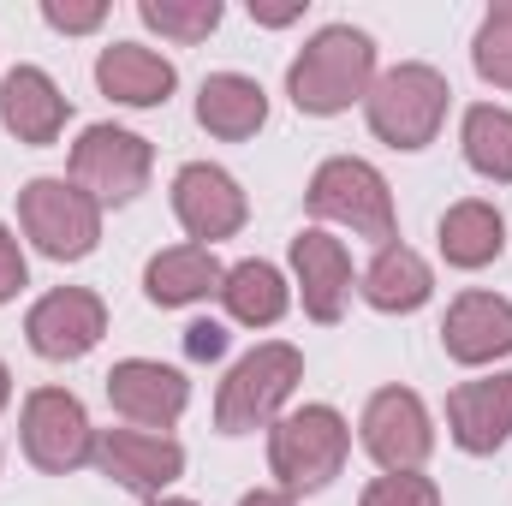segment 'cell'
<instances>
[{
    "mask_svg": "<svg viewBox=\"0 0 512 506\" xmlns=\"http://www.w3.org/2000/svg\"><path fill=\"white\" fill-rule=\"evenodd\" d=\"M376 84V42L352 24H328L304 42V54L286 66V96L298 114H346Z\"/></svg>",
    "mask_w": 512,
    "mask_h": 506,
    "instance_id": "6da1fadb",
    "label": "cell"
},
{
    "mask_svg": "<svg viewBox=\"0 0 512 506\" xmlns=\"http://www.w3.org/2000/svg\"><path fill=\"white\" fill-rule=\"evenodd\" d=\"M352 429L334 405H298L268 423V471L286 495H316L346 471Z\"/></svg>",
    "mask_w": 512,
    "mask_h": 506,
    "instance_id": "7a4b0ae2",
    "label": "cell"
},
{
    "mask_svg": "<svg viewBox=\"0 0 512 506\" xmlns=\"http://www.w3.org/2000/svg\"><path fill=\"white\" fill-rule=\"evenodd\" d=\"M298 381H304V352L286 346V340H262L221 381V393H215V429L221 435L268 429L286 411V399L298 393Z\"/></svg>",
    "mask_w": 512,
    "mask_h": 506,
    "instance_id": "3957f363",
    "label": "cell"
},
{
    "mask_svg": "<svg viewBox=\"0 0 512 506\" xmlns=\"http://www.w3.org/2000/svg\"><path fill=\"white\" fill-rule=\"evenodd\" d=\"M447 78L423 60H405L382 72L364 96V114H370V131L382 137L387 149H429L441 137V120H447Z\"/></svg>",
    "mask_w": 512,
    "mask_h": 506,
    "instance_id": "277c9868",
    "label": "cell"
},
{
    "mask_svg": "<svg viewBox=\"0 0 512 506\" xmlns=\"http://www.w3.org/2000/svg\"><path fill=\"white\" fill-rule=\"evenodd\" d=\"M304 203H310L316 221H334V227H346V233H358V239H376V245H393V233H399L387 179L370 161H358V155L322 161V167L310 173Z\"/></svg>",
    "mask_w": 512,
    "mask_h": 506,
    "instance_id": "5b68a950",
    "label": "cell"
},
{
    "mask_svg": "<svg viewBox=\"0 0 512 506\" xmlns=\"http://www.w3.org/2000/svg\"><path fill=\"white\" fill-rule=\"evenodd\" d=\"M18 227L42 256L78 262L102 239V203L90 191H78L72 179H30L18 191Z\"/></svg>",
    "mask_w": 512,
    "mask_h": 506,
    "instance_id": "8992f818",
    "label": "cell"
},
{
    "mask_svg": "<svg viewBox=\"0 0 512 506\" xmlns=\"http://www.w3.org/2000/svg\"><path fill=\"white\" fill-rule=\"evenodd\" d=\"M18 435H24V453L36 471L48 477H66L78 465L96 459V429H90V411L78 393L66 387H36L18 411Z\"/></svg>",
    "mask_w": 512,
    "mask_h": 506,
    "instance_id": "52a82bcc",
    "label": "cell"
},
{
    "mask_svg": "<svg viewBox=\"0 0 512 506\" xmlns=\"http://www.w3.org/2000/svg\"><path fill=\"white\" fill-rule=\"evenodd\" d=\"M149 173H155V149H149V137L126 126H90L72 143V185L90 191L102 209L131 203L149 185Z\"/></svg>",
    "mask_w": 512,
    "mask_h": 506,
    "instance_id": "ba28073f",
    "label": "cell"
},
{
    "mask_svg": "<svg viewBox=\"0 0 512 506\" xmlns=\"http://www.w3.org/2000/svg\"><path fill=\"white\" fill-rule=\"evenodd\" d=\"M102 334H108V304H102L90 286H54V292H42V298L30 304V316H24V340H30V352L48 358V364H72V358L96 352Z\"/></svg>",
    "mask_w": 512,
    "mask_h": 506,
    "instance_id": "9c48e42d",
    "label": "cell"
},
{
    "mask_svg": "<svg viewBox=\"0 0 512 506\" xmlns=\"http://www.w3.org/2000/svg\"><path fill=\"white\" fill-rule=\"evenodd\" d=\"M358 435H364V453H370L382 471H423V459L435 453L429 405H423L411 387H382V393H370V405H364V417H358Z\"/></svg>",
    "mask_w": 512,
    "mask_h": 506,
    "instance_id": "30bf717a",
    "label": "cell"
},
{
    "mask_svg": "<svg viewBox=\"0 0 512 506\" xmlns=\"http://www.w3.org/2000/svg\"><path fill=\"white\" fill-rule=\"evenodd\" d=\"M173 215H179V227L191 233V245L215 251L221 239H233V233L245 227L251 203H245V191H239V179H233L227 167L191 161V167L173 173Z\"/></svg>",
    "mask_w": 512,
    "mask_h": 506,
    "instance_id": "8fae6325",
    "label": "cell"
},
{
    "mask_svg": "<svg viewBox=\"0 0 512 506\" xmlns=\"http://www.w3.org/2000/svg\"><path fill=\"white\" fill-rule=\"evenodd\" d=\"M108 405L126 417L131 429L167 435L185 417V405H191V381L173 364H161V358H126V364L108 370Z\"/></svg>",
    "mask_w": 512,
    "mask_h": 506,
    "instance_id": "7c38bea8",
    "label": "cell"
},
{
    "mask_svg": "<svg viewBox=\"0 0 512 506\" xmlns=\"http://www.w3.org/2000/svg\"><path fill=\"white\" fill-rule=\"evenodd\" d=\"M96 465L137 495H167L179 477H185V447L173 435H155V429H102L96 435Z\"/></svg>",
    "mask_w": 512,
    "mask_h": 506,
    "instance_id": "4fadbf2b",
    "label": "cell"
},
{
    "mask_svg": "<svg viewBox=\"0 0 512 506\" xmlns=\"http://www.w3.org/2000/svg\"><path fill=\"white\" fill-rule=\"evenodd\" d=\"M441 346L465 370H483V364L507 358L512 352V298H501V292H459L447 304Z\"/></svg>",
    "mask_w": 512,
    "mask_h": 506,
    "instance_id": "5bb4252c",
    "label": "cell"
},
{
    "mask_svg": "<svg viewBox=\"0 0 512 506\" xmlns=\"http://www.w3.org/2000/svg\"><path fill=\"white\" fill-rule=\"evenodd\" d=\"M292 274H298V298H304V316L310 322L328 328V322L346 316V298H352V251L334 233H322V227L298 233L292 239Z\"/></svg>",
    "mask_w": 512,
    "mask_h": 506,
    "instance_id": "9a60e30c",
    "label": "cell"
},
{
    "mask_svg": "<svg viewBox=\"0 0 512 506\" xmlns=\"http://www.w3.org/2000/svg\"><path fill=\"white\" fill-rule=\"evenodd\" d=\"M447 435L465 453H495L512 435V370L459 381L447 393Z\"/></svg>",
    "mask_w": 512,
    "mask_h": 506,
    "instance_id": "2e32d148",
    "label": "cell"
},
{
    "mask_svg": "<svg viewBox=\"0 0 512 506\" xmlns=\"http://www.w3.org/2000/svg\"><path fill=\"white\" fill-rule=\"evenodd\" d=\"M66 120H72V102L60 96V84L42 66H12L0 78V126L18 143L42 149V143H54L66 131Z\"/></svg>",
    "mask_w": 512,
    "mask_h": 506,
    "instance_id": "e0dca14e",
    "label": "cell"
},
{
    "mask_svg": "<svg viewBox=\"0 0 512 506\" xmlns=\"http://www.w3.org/2000/svg\"><path fill=\"white\" fill-rule=\"evenodd\" d=\"M96 84H102V96H114L120 108H161V102L173 96L179 72H173L167 54H155V48H143V42H108L102 60H96Z\"/></svg>",
    "mask_w": 512,
    "mask_h": 506,
    "instance_id": "ac0fdd59",
    "label": "cell"
},
{
    "mask_svg": "<svg viewBox=\"0 0 512 506\" xmlns=\"http://www.w3.org/2000/svg\"><path fill=\"white\" fill-rule=\"evenodd\" d=\"M268 120V96H262V84L245 78V72H209L203 78V90H197V126L209 131V137H221V143H245L256 137Z\"/></svg>",
    "mask_w": 512,
    "mask_h": 506,
    "instance_id": "d6986e66",
    "label": "cell"
},
{
    "mask_svg": "<svg viewBox=\"0 0 512 506\" xmlns=\"http://www.w3.org/2000/svg\"><path fill=\"white\" fill-rule=\"evenodd\" d=\"M221 280H227V268L215 262V251H203V245H167V251L149 256V268H143V292L161 310L197 304V298L221 292Z\"/></svg>",
    "mask_w": 512,
    "mask_h": 506,
    "instance_id": "ffe728a7",
    "label": "cell"
},
{
    "mask_svg": "<svg viewBox=\"0 0 512 506\" xmlns=\"http://www.w3.org/2000/svg\"><path fill=\"white\" fill-rule=\"evenodd\" d=\"M358 292H364L376 310H387V316H411V310H423V304L435 298V268L411 251V245L393 239V245H382L376 262L364 268Z\"/></svg>",
    "mask_w": 512,
    "mask_h": 506,
    "instance_id": "44dd1931",
    "label": "cell"
},
{
    "mask_svg": "<svg viewBox=\"0 0 512 506\" xmlns=\"http://www.w3.org/2000/svg\"><path fill=\"white\" fill-rule=\"evenodd\" d=\"M435 245L447 256V268H489V262H501V251H507V221H501L495 203L465 197V203H453L441 215Z\"/></svg>",
    "mask_w": 512,
    "mask_h": 506,
    "instance_id": "7402d4cb",
    "label": "cell"
},
{
    "mask_svg": "<svg viewBox=\"0 0 512 506\" xmlns=\"http://www.w3.org/2000/svg\"><path fill=\"white\" fill-rule=\"evenodd\" d=\"M221 304H227V316L245 322V328H274V322L286 316V304H292V286H286V274H280L274 262L245 256V262L227 268V280H221Z\"/></svg>",
    "mask_w": 512,
    "mask_h": 506,
    "instance_id": "603a6c76",
    "label": "cell"
},
{
    "mask_svg": "<svg viewBox=\"0 0 512 506\" xmlns=\"http://www.w3.org/2000/svg\"><path fill=\"white\" fill-rule=\"evenodd\" d=\"M459 143H465V161H471L483 179L512 185V108H495V102L465 108Z\"/></svg>",
    "mask_w": 512,
    "mask_h": 506,
    "instance_id": "cb8c5ba5",
    "label": "cell"
},
{
    "mask_svg": "<svg viewBox=\"0 0 512 506\" xmlns=\"http://www.w3.org/2000/svg\"><path fill=\"white\" fill-rule=\"evenodd\" d=\"M137 18H143L155 36H167V42L191 48V42L215 36V24H221V0H143V6H137Z\"/></svg>",
    "mask_w": 512,
    "mask_h": 506,
    "instance_id": "d4e9b609",
    "label": "cell"
},
{
    "mask_svg": "<svg viewBox=\"0 0 512 506\" xmlns=\"http://www.w3.org/2000/svg\"><path fill=\"white\" fill-rule=\"evenodd\" d=\"M471 66L483 84L512 90V0L489 6V18L477 24V42H471Z\"/></svg>",
    "mask_w": 512,
    "mask_h": 506,
    "instance_id": "484cf974",
    "label": "cell"
},
{
    "mask_svg": "<svg viewBox=\"0 0 512 506\" xmlns=\"http://www.w3.org/2000/svg\"><path fill=\"white\" fill-rule=\"evenodd\" d=\"M358 506H441V489H435L423 471H382V477L358 495Z\"/></svg>",
    "mask_w": 512,
    "mask_h": 506,
    "instance_id": "4316f807",
    "label": "cell"
},
{
    "mask_svg": "<svg viewBox=\"0 0 512 506\" xmlns=\"http://www.w3.org/2000/svg\"><path fill=\"white\" fill-rule=\"evenodd\" d=\"M42 18H48L60 36H90V30H102V24H108V6H102V0H90V6H60V0H48V6H42Z\"/></svg>",
    "mask_w": 512,
    "mask_h": 506,
    "instance_id": "83f0119b",
    "label": "cell"
},
{
    "mask_svg": "<svg viewBox=\"0 0 512 506\" xmlns=\"http://www.w3.org/2000/svg\"><path fill=\"white\" fill-rule=\"evenodd\" d=\"M24 280H30V268H24V251H18V239L0 227V304H12V298L24 292Z\"/></svg>",
    "mask_w": 512,
    "mask_h": 506,
    "instance_id": "f1b7e54d",
    "label": "cell"
},
{
    "mask_svg": "<svg viewBox=\"0 0 512 506\" xmlns=\"http://www.w3.org/2000/svg\"><path fill=\"white\" fill-rule=\"evenodd\" d=\"M185 352L203 358V364L221 358V352H227V328H221V322H191V328H185Z\"/></svg>",
    "mask_w": 512,
    "mask_h": 506,
    "instance_id": "f546056e",
    "label": "cell"
},
{
    "mask_svg": "<svg viewBox=\"0 0 512 506\" xmlns=\"http://www.w3.org/2000/svg\"><path fill=\"white\" fill-rule=\"evenodd\" d=\"M251 18L256 24H268V30H280V24L304 18V0H292V6H262V0H251Z\"/></svg>",
    "mask_w": 512,
    "mask_h": 506,
    "instance_id": "4dcf8cb0",
    "label": "cell"
},
{
    "mask_svg": "<svg viewBox=\"0 0 512 506\" xmlns=\"http://www.w3.org/2000/svg\"><path fill=\"white\" fill-rule=\"evenodd\" d=\"M239 506H298V501H292L286 489H256V495H245Z\"/></svg>",
    "mask_w": 512,
    "mask_h": 506,
    "instance_id": "1f68e13d",
    "label": "cell"
},
{
    "mask_svg": "<svg viewBox=\"0 0 512 506\" xmlns=\"http://www.w3.org/2000/svg\"><path fill=\"white\" fill-rule=\"evenodd\" d=\"M6 405H12V370L0 364V411H6Z\"/></svg>",
    "mask_w": 512,
    "mask_h": 506,
    "instance_id": "d6a6232c",
    "label": "cell"
},
{
    "mask_svg": "<svg viewBox=\"0 0 512 506\" xmlns=\"http://www.w3.org/2000/svg\"><path fill=\"white\" fill-rule=\"evenodd\" d=\"M149 506H197V501H179V495H155Z\"/></svg>",
    "mask_w": 512,
    "mask_h": 506,
    "instance_id": "836d02e7",
    "label": "cell"
}]
</instances>
